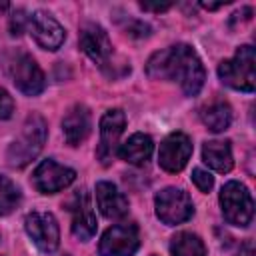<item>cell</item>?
Here are the masks:
<instances>
[{"label":"cell","instance_id":"6da1fadb","mask_svg":"<svg viewBox=\"0 0 256 256\" xmlns=\"http://www.w3.org/2000/svg\"><path fill=\"white\" fill-rule=\"evenodd\" d=\"M146 74L154 80L178 82L186 96H196L206 80L202 60L190 44H174L154 52L146 64Z\"/></svg>","mask_w":256,"mask_h":256},{"label":"cell","instance_id":"7a4b0ae2","mask_svg":"<svg viewBox=\"0 0 256 256\" xmlns=\"http://www.w3.org/2000/svg\"><path fill=\"white\" fill-rule=\"evenodd\" d=\"M46 136H48V128L44 118L40 114H30L22 124L18 138H14V142L8 146V152H6L8 166L12 168L28 166L44 148Z\"/></svg>","mask_w":256,"mask_h":256},{"label":"cell","instance_id":"3957f363","mask_svg":"<svg viewBox=\"0 0 256 256\" xmlns=\"http://www.w3.org/2000/svg\"><path fill=\"white\" fill-rule=\"evenodd\" d=\"M254 48L250 44H244L236 50V54L228 60H222L218 64V76L220 80L240 92H254L256 88V74H254Z\"/></svg>","mask_w":256,"mask_h":256},{"label":"cell","instance_id":"277c9868","mask_svg":"<svg viewBox=\"0 0 256 256\" xmlns=\"http://www.w3.org/2000/svg\"><path fill=\"white\" fill-rule=\"evenodd\" d=\"M220 208L228 224L240 228L248 226L254 216V200L250 190L238 180H228L220 190Z\"/></svg>","mask_w":256,"mask_h":256},{"label":"cell","instance_id":"5b68a950","mask_svg":"<svg viewBox=\"0 0 256 256\" xmlns=\"http://www.w3.org/2000/svg\"><path fill=\"white\" fill-rule=\"evenodd\" d=\"M6 70L14 86L28 96H36L46 88V76L42 68L26 52H12L6 58Z\"/></svg>","mask_w":256,"mask_h":256},{"label":"cell","instance_id":"8992f818","mask_svg":"<svg viewBox=\"0 0 256 256\" xmlns=\"http://www.w3.org/2000/svg\"><path fill=\"white\" fill-rule=\"evenodd\" d=\"M154 208L160 222L166 226H178L194 216V204L186 190L168 186L154 196Z\"/></svg>","mask_w":256,"mask_h":256},{"label":"cell","instance_id":"52a82bcc","mask_svg":"<svg viewBox=\"0 0 256 256\" xmlns=\"http://www.w3.org/2000/svg\"><path fill=\"white\" fill-rule=\"evenodd\" d=\"M140 248V232L132 222H122L110 226L98 244L100 256H134Z\"/></svg>","mask_w":256,"mask_h":256},{"label":"cell","instance_id":"ba28073f","mask_svg":"<svg viewBox=\"0 0 256 256\" xmlns=\"http://www.w3.org/2000/svg\"><path fill=\"white\" fill-rule=\"evenodd\" d=\"M80 50L92 60L96 62L102 70L108 72V66L114 64V48L112 42L106 34V30L100 24L94 22H86L80 28V38H78Z\"/></svg>","mask_w":256,"mask_h":256},{"label":"cell","instance_id":"9c48e42d","mask_svg":"<svg viewBox=\"0 0 256 256\" xmlns=\"http://www.w3.org/2000/svg\"><path fill=\"white\" fill-rule=\"evenodd\" d=\"M124 128H126V114L120 108L106 110L104 116L100 118V142L96 156L104 166H108L110 160L116 156Z\"/></svg>","mask_w":256,"mask_h":256},{"label":"cell","instance_id":"30bf717a","mask_svg":"<svg viewBox=\"0 0 256 256\" xmlns=\"http://www.w3.org/2000/svg\"><path fill=\"white\" fill-rule=\"evenodd\" d=\"M24 230L30 240L46 254L54 252L60 244V228L52 212H30L24 218Z\"/></svg>","mask_w":256,"mask_h":256},{"label":"cell","instance_id":"8fae6325","mask_svg":"<svg viewBox=\"0 0 256 256\" xmlns=\"http://www.w3.org/2000/svg\"><path fill=\"white\" fill-rule=\"evenodd\" d=\"M74 180H76V172L68 166L58 164L52 158L42 160L32 174V184L42 194H56V192L68 188Z\"/></svg>","mask_w":256,"mask_h":256},{"label":"cell","instance_id":"7c38bea8","mask_svg":"<svg viewBox=\"0 0 256 256\" xmlns=\"http://www.w3.org/2000/svg\"><path fill=\"white\" fill-rule=\"evenodd\" d=\"M192 156V140L188 134L184 132H172L168 134L158 150V164L162 170L176 174L180 170H184V166L188 164Z\"/></svg>","mask_w":256,"mask_h":256},{"label":"cell","instance_id":"4fadbf2b","mask_svg":"<svg viewBox=\"0 0 256 256\" xmlns=\"http://www.w3.org/2000/svg\"><path fill=\"white\" fill-rule=\"evenodd\" d=\"M30 34L36 40V44L44 50H58L66 40V30L62 24L48 12L38 10L30 16Z\"/></svg>","mask_w":256,"mask_h":256},{"label":"cell","instance_id":"5bb4252c","mask_svg":"<svg viewBox=\"0 0 256 256\" xmlns=\"http://www.w3.org/2000/svg\"><path fill=\"white\" fill-rule=\"evenodd\" d=\"M96 226L98 224H96V214L92 208L90 194L86 190H80L72 202V234L78 240L86 242L96 234Z\"/></svg>","mask_w":256,"mask_h":256},{"label":"cell","instance_id":"9a60e30c","mask_svg":"<svg viewBox=\"0 0 256 256\" xmlns=\"http://www.w3.org/2000/svg\"><path fill=\"white\" fill-rule=\"evenodd\" d=\"M96 204H98V210L102 212L104 218H110V220H118V218H124L128 214V198L118 190L116 184L108 182V180H100L96 182Z\"/></svg>","mask_w":256,"mask_h":256},{"label":"cell","instance_id":"2e32d148","mask_svg":"<svg viewBox=\"0 0 256 256\" xmlns=\"http://www.w3.org/2000/svg\"><path fill=\"white\" fill-rule=\"evenodd\" d=\"M92 122H90V112L84 104H74L62 118V132H64V140L70 146H78L82 144L88 134H90Z\"/></svg>","mask_w":256,"mask_h":256},{"label":"cell","instance_id":"e0dca14e","mask_svg":"<svg viewBox=\"0 0 256 256\" xmlns=\"http://www.w3.org/2000/svg\"><path fill=\"white\" fill-rule=\"evenodd\" d=\"M154 152V142L148 134H142V132H136L132 134L126 142H122L118 146V156L128 162V164H134V166H144L150 156Z\"/></svg>","mask_w":256,"mask_h":256},{"label":"cell","instance_id":"ac0fdd59","mask_svg":"<svg viewBox=\"0 0 256 256\" xmlns=\"http://www.w3.org/2000/svg\"><path fill=\"white\" fill-rule=\"evenodd\" d=\"M202 160L214 172H220V174L230 172L232 166H234L230 142L228 140H208V142H204V146H202Z\"/></svg>","mask_w":256,"mask_h":256},{"label":"cell","instance_id":"d6986e66","mask_svg":"<svg viewBox=\"0 0 256 256\" xmlns=\"http://www.w3.org/2000/svg\"><path fill=\"white\" fill-rule=\"evenodd\" d=\"M200 118L204 122V126L212 132H224L228 130L230 122H232V108L228 102H212L208 106L202 108Z\"/></svg>","mask_w":256,"mask_h":256},{"label":"cell","instance_id":"ffe728a7","mask_svg":"<svg viewBox=\"0 0 256 256\" xmlns=\"http://www.w3.org/2000/svg\"><path fill=\"white\" fill-rule=\"evenodd\" d=\"M172 256H206V246L198 234L178 232L170 242Z\"/></svg>","mask_w":256,"mask_h":256},{"label":"cell","instance_id":"44dd1931","mask_svg":"<svg viewBox=\"0 0 256 256\" xmlns=\"http://www.w3.org/2000/svg\"><path fill=\"white\" fill-rule=\"evenodd\" d=\"M20 188L8 176H0V216H8L10 212H14L20 206Z\"/></svg>","mask_w":256,"mask_h":256},{"label":"cell","instance_id":"7402d4cb","mask_svg":"<svg viewBox=\"0 0 256 256\" xmlns=\"http://www.w3.org/2000/svg\"><path fill=\"white\" fill-rule=\"evenodd\" d=\"M30 26V16L24 8H16L10 16V34L12 36H20L26 28Z\"/></svg>","mask_w":256,"mask_h":256},{"label":"cell","instance_id":"603a6c76","mask_svg":"<svg viewBox=\"0 0 256 256\" xmlns=\"http://www.w3.org/2000/svg\"><path fill=\"white\" fill-rule=\"evenodd\" d=\"M192 182L196 184V188H198L200 192H210L212 186H214V176H212L208 170L194 168V170H192Z\"/></svg>","mask_w":256,"mask_h":256},{"label":"cell","instance_id":"cb8c5ba5","mask_svg":"<svg viewBox=\"0 0 256 256\" xmlns=\"http://www.w3.org/2000/svg\"><path fill=\"white\" fill-rule=\"evenodd\" d=\"M14 112V100L12 96L0 86V120H8Z\"/></svg>","mask_w":256,"mask_h":256},{"label":"cell","instance_id":"d4e9b609","mask_svg":"<svg viewBox=\"0 0 256 256\" xmlns=\"http://www.w3.org/2000/svg\"><path fill=\"white\" fill-rule=\"evenodd\" d=\"M172 6V2H140L142 10H150V12H164Z\"/></svg>","mask_w":256,"mask_h":256},{"label":"cell","instance_id":"484cf974","mask_svg":"<svg viewBox=\"0 0 256 256\" xmlns=\"http://www.w3.org/2000/svg\"><path fill=\"white\" fill-rule=\"evenodd\" d=\"M238 256H254V244L248 240V242H244L242 246H240V250H238Z\"/></svg>","mask_w":256,"mask_h":256},{"label":"cell","instance_id":"4316f807","mask_svg":"<svg viewBox=\"0 0 256 256\" xmlns=\"http://www.w3.org/2000/svg\"><path fill=\"white\" fill-rule=\"evenodd\" d=\"M224 4H228V0H224V2H216V4H212V2H200V6L206 8V10H216V8H222Z\"/></svg>","mask_w":256,"mask_h":256},{"label":"cell","instance_id":"83f0119b","mask_svg":"<svg viewBox=\"0 0 256 256\" xmlns=\"http://www.w3.org/2000/svg\"><path fill=\"white\" fill-rule=\"evenodd\" d=\"M8 8H10V4H8V2H0V14H2L4 10H8Z\"/></svg>","mask_w":256,"mask_h":256},{"label":"cell","instance_id":"f1b7e54d","mask_svg":"<svg viewBox=\"0 0 256 256\" xmlns=\"http://www.w3.org/2000/svg\"><path fill=\"white\" fill-rule=\"evenodd\" d=\"M152 256H154V254H152Z\"/></svg>","mask_w":256,"mask_h":256}]
</instances>
